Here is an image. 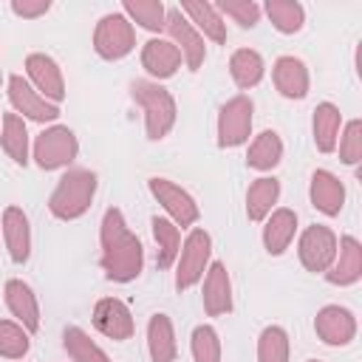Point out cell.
Instances as JSON below:
<instances>
[{
	"label": "cell",
	"instance_id": "cell-1",
	"mask_svg": "<svg viewBox=\"0 0 362 362\" xmlns=\"http://www.w3.org/2000/svg\"><path fill=\"white\" fill-rule=\"evenodd\" d=\"M99 238H102V269L107 280H116V283L136 280L141 274L144 249H141V240L127 229L119 209L105 212Z\"/></svg>",
	"mask_w": 362,
	"mask_h": 362
},
{
	"label": "cell",
	"instance_id": "cell-2",
	"mask_svg": "<svg viewBox=\"0 0 362 362\" xmlns=\"http://www.w3.org/2000/svg\"><path fill=\"white\" fill-rule=\"evenodd\" d=\"M133 99L141 105L144 110V127H147V139L158 141L164 139L173 124H175V102L170 96L167 88H161L158 82H147V79H136L130 85Z\"/></svg>",
	"mask_w": 362,
	"mask_h": 362
},
{
	"label": "cell",
	"instance_id": "cell-3",
	"mask_svg": "<svg viewBox=\"0 0 362 362\" xmlns=\"http://www.w3.org/2000/svg\"><path fill=\"white\" fill-rule=\"evenodd\" d=\"M93 192H96V175L90 170H71L59 178V184L48 201V209L59 221H74L88 212Z\"/></svg>",
	"mask_w": 362,
	"mask_h": 362
},
{
	"label": "cell",
	"instance_id": "cell-4",
	"mask_svg": "<svg viewBox=\"0 0 362 362\" xmlns=\"http://www.w3.org/2000/svg\"><path fill=\"white\" fill-rule=\"evenodd\" d=\"M136 45V34L133 25L127 23V17L122 14H105L93 31V48L102 59H122L133 51Z\"/></svg>",
	"mask_w": 362,
	"mask_h": 362
},
{
	"label": "cell",
	"instance_id": "cell-5",
	"mask_svg": "<svg viewBox=\"0 0 362 362\" xmlns=\"http://www.w3.org/2000/svg\"><path fill=\"white\" fill-rule=\"evenodd\" d=\"M76 153H79L76 136L62 124L42 130L34 141V158L42 170H57V167L71 164L76 158Z\"/></svg>",
	"mask_w": 362,
	"mask_h": 362
},
{
	"label": "cell",
	"instance_id": "cell-6",
	"mask_svg": "<svg viewBox=\"0 0 362 362\" xmlns=\"http://www.w3.org/2000/svg\"><path fill=\"white\" fill-rule=\"evenodd\" d=\"M209 252H212L209 235H206L204 229H192V232L187 235V240H184L181 260H178V272H175V288H178V291H187L189 286H195V283L204 277Z\"/></svg>",
	"mask_w": 362,
	"mask_h": 362
},
{
	"label": "cell",
	"instance_id": "cell-7",
	"mask_svg": "<svg viewBox=\"0 0 362 362\" xmlns=\"http://www.w3.org/2000/svg\"><path fill=\"white\" fill-rule=\"evenodd\" d=\"M249 130H252V99L232 96L218 113V144L238 147L249 139Z\"/></svg>",
	"mask_w": 362,
	"mask_h": 362
},
{
	"label": "cell",
	"instance_id": "cell-8",
	"mask_svg": "<svg viewBox=\"0 0 362 362\" xmlns=\"http://www.w3.org/2000/svg\"><path fill=\"white\" fill-rule=\"evenodd\" d=\"M337 257V235L328 226H308L300 238V263L308 272H328Z\"/></svg>",
	"mask_w": 362,
	"mask_h": 362
},
{
	"label": "cell",
	"instance_id": "cell-9",
	"mask_svg": "<svg viewBox=\"0 0 362 362\" xmlns=\"http://www.w3.org/2000/svg\"><path fill=\"white\" fill-rule=\"evenodd\" d=\"M164 28L170 31L173 45H175L178 54L184 57L187 68H189V71H198L201 62H204V57H206V45H204L201 34L192 28V23H187L178 8H170L167 17H164Z\"/></svg>",
	"mask_w": 362,
	"mask_h": 362
},
{
	"label": "cell",
	"instance_id": "cell-10",
	"mask_svg": "<svg viewBox=\"0 0 362 362\" xmlns=\"http://www.w3.org/2000/svg\"><path fill=\"white\" fill-rule=\"evenodd\" d=\"M150 192L156 195V201L173 215V221L175 223H181V226H192L195 221H198V204L192 201V195L189 192H184L181 187H175L173 181H167V178H150Z\"/></svg>",
	"mask_w": 362,
	"mask_h": 362
},
{
	"label": "cell",
	"instance_id": "cell-11",
	"mask_svg": "<svg viewBox=\"0 0 362 362\" xmlns=\"http://www.w3.org/2000/svg\"><path fill=\"white\" fill-rule=\"evenodd\" d=\"M8 99H11L17 113H23V116H28L34 122H54L59 116V107L54 102L42 99L20 74H14L8 79Z\"/></svg>",
	"mask_w": 362,
	"mask_h": 362
},
{
	"label": "cell",
	"instance_id": "cell-12",
	"mask_svg": "<svg viewBox=\"0 0 362 362\" xmlns=\"http://www.w3.org/2000/svg\"><path fill=\"white\" fill-rule=\"evenodd\" d=\"M93 325H96L105 337H110V339H116V342L130 339L133 331H136L127 305H124L122 300H116V297H105V300L96 303V308H93Z\"/></svg>",
	"mask_w": 362,
	"mask_h": 362
},
{
	"label": "cell",
	"instance_id": "cell-13",
	"mask_svg": "<svg viewBox=\"0 0 362 362\" xmlns=\"http://www.w3.org/2000/svg\"><path fill=\"white\" fill-rule=\"evenodd\" d=\"M25 71L34 82V88L40 90L42 99L48 102H62L65 99V82H62V71L57 68V62L45 54H28L25 59Z\"/></svg>",
	"mask_w": 362,
	"mask_h": 362
},
{
	"label": "cell",
	"instance_id": "cell-14",
	"mask_svg": "<svg viewBox=\"0 0 362 362\" xmlns=\"http://www.w3.org/2000/svg\"><path fill=\"white\" fill-rule=\"evenodd\" d=\"M314 331L325 345H348L356 334V320L348 308L325 305L314 320Z\"/></svg>",
	"mask_w": 362,
	"mask_h": 362
},
{
	"label": "cell",
	"instance_id": "cell-15",
	"mask_svg": "<svg viewBox=\"0 0 362 362\" xmlns=\"http://www.w3.org/2000/svg\"><path fill=\"white\" fill-rule=\"evenodd\" d=\"M3 235H6V246L14 263H25L31 255V229H28V218L20 206H6L3 212Z\"/></svg>",
	"mask_w": 362,
	"mask_h": 362
},
{
	"label": "cell",
	"instance_id": "cell-16",
	"mask_svg": "<svg viewBox=\"0 0 362 362\" xmlns=\"http://www.w3.org/2000/svg\"><path fill=\"white\" fill-rule=\"evenodd\" d=\"M325 277L334 286H351L362 277V246L356 238L345 235L339 240V257L337 263H331V272H325Z\"/></svg>",
	"mask_w": 362,
	"mask_h": 362
},
{
	"label": "cell",
	"instance_id": "cell-17",
	"mask_svg": "<svg viewBox=\"0 0 362 362\" xmlns=\"http://www.w3.org/2000/svg\"><path fill=\"white\" fill-rule=\"evenodd\" d=\"M204 308L209 317L226 314L232 308V283L223 263H212L204 280Z\"/></svg>",
	"mask_w": 362,
	"mask_h": 362
},
{
	"label": "cell",
	"instance_id": "cell-18",
	"mask_svg": "<svg viewBox=\"0 0 362 362\" xmlns=\"http://www.w3.org/2000/svg\"><path fill=\"white\" fill-rule=\"evenodd\" d=\"M6 305L23 322V328L28 334H34L40 328V305H37V297H34V291L23 280H8L6 283Z\"/></svg>",
	"mask_w": 362,
	"mask_h": 362
},
{
	"label": "cell",
	"instance_id": "cell-19",
	"mask_svg": "<svg viewBox=\"0 0 362 362\" xmlns=\"http://www.w3.org/2000/svg\"><path fill=\"white\" fill-rule=\"evenodd\" d=\"M311 204L322 212V215H339L342 204H345V187L337 175H331L328 170H317L311 175Z\"/></svg>",
	"mask_w": 362,
	"mask_h": 362
},
{
	"label": "cell",
	"instance_id": "cell-20",
	"mask_svg": "<svg viewBox=\"0 0 362 362\" xmlns=\"http://www.w3.org/2000/svg\"><path fill=\"white\" fill-rule=\"evenodd\" d=\"M141 65H144V71L153 74L156 79H167V76H173V74L178 71L181 54H178V48H175L173 42H167V40H150V42H144V48H141Z\"/></svg>",
	"mask_w": 362,
	"mask_h": 362
},
{
	"label": "cell",
	"instance_id": "cell-21",
	"mask_svg": "<svg viewBox=\"0 0 362 362\" xmlns=\"http://www.w3.org/2000/svg\"><path fill=\"white\" fill-rule=\"evenodd\" d=\"M274 85L286 99H303L308 93V71L294 57H280L274 62Z\"/></svg>",
	"mask_w": 362,
	"mask_h": 362
},
{
	"label": "cell",
	"instance_id": "cell-22",
	"mask_svg": "<svg viewBox=\"0 0 362 362\" xmlns=\"http://www.w3.org/2000/svg\"><path fill=\"white\" fill-rule=\"evenodd\" d=\"M297 229V215L291 209H274L272 218L263 226V243L269 255H283L294 238Z\"/></svg>",
	"mask_w": 362,
	"mask_h": 362
},
{
	"label": "cell",
	"instance_id": "cell-23",
	"mask_svg": "<svg viewBox=\"0 0 362 362\" xmlns=\"http://www.w3.org/2000/svg\"><path fill=\"white\" fill-rule=\"evenodd\" d=\"M147 348H150V359L153 362H173L175 359V334H173V322H170L167 314L150 317Z\"/></svg>",
	"mask_w": 362,
	"mask_h": 362
},
{
	"label": "cell",
	"instance_id": "cell-24",
	"mask_svg": "<svg viewBox=\"0 0 362 362\" xmlns=\"http://www.w3.org/2000/svg\"><path fill=\"white\" fill-rule=\"evenodd\" d=\"M339 122H342V113L337 105H331V102L317 105V110H314V144L320 153H334Z\"/></svg>",
	"mask_w": 362,
	"mask_h": 362
},
{
	"label": "cell",
	"instance_id": "cell-25",
	"mask_svg": "<svg viewBox=\"0 0 362 362\" xmlns=\"http://www.w3.org/2000/svg\"><path fill=\"white\" fill-rule=\"evenodd\" d=\"M277 195H280V181L277 178H257L246 192V215H249V221H263L272 212Z\"/></svg>",
	"mask_w": 362,
	"mask_h": 362
},
{
	"label": "cell",
	"instance_id": "cell-26",
	"mask_svg": "<svg viewBox=\"0 0 362 362\" xmlns=\"http://www.w3.org/2000/svg\"><path fill=\"white\" fill-rule=\"evenodd\" d=\"M3 150L8 153V158H14L17 164H28V130H25V122L17 116V113H6L3 116Z\"/></svg>",
	"mask_w": 362,
	"mask_h": 362
},
{
	"label": "cell",
	"instance_id": "cell-27",
	"mask_svg": "<svg viewBox=\"0 0 362 362\" xmlns=\"http://www.w3.org/2000/svg\"><path fill=\"white\" fill-rule=\"evenodd\" d=\"M229 74L238 88H255L263 79V59L252 48H240L229 59Z\"/></svg>",
	"mask_w": 362,
	"mask_h": 362
},
{
	"label": "cell",
	"instance_id": "cell-28",
	"mask_svg": "<svg viewBox=\"0 0 362 362\" xmlns=\"http://www.w3.org/2000/svg\"><path fill=\"white\" fill-rule=\"evenodd\" d=\"M280 158H283V141H280V136L274 130H263L252 141L249 156H246L249 167H255V170H272V167L280 164Z\"/></svg>",
	"mask_w": 362,
	"mask_h": 362
},
{
	"label": "cell",
	"instance_id": "cell-29",
	"mask_svg": "<svg viewBox=\"0 0 362 362\" xmlns=\"http://www.w3.org/2000/svg\"><path fill=\"white\" fill-rule=\"evenodd\" d=\"M178 11H187L192 17V23L212 40V42H226V23L221 20V14L215 11V6L209 3H181Z\"/></svg>",
	"mask_w": 362,
	"mask_h": 362
},
{
	"label": "cell",
	"instance_id": "cell-30",
	"mask_svg": "<svg viewBox=\"0 0 362 362\" xmlns=\"http://www.w3.org/2000/svg\"><path fill=\"white\" fill-rule=\"evenodd\" d=\"M153 238L158 243V257H156V266L158 269H170L175 255H178V246H181V235H178V226L170 223L167 218H153Z\"/></svg>",
	"mask_w": 362,
	"mask_h": 362
},
{
	"label": "cell",
	"instance_id": "cell-31",
	"mask_svg": "<svg viewBox=\"0 0 362 362\" xmlns=\"http://www.w3.org/2000/svg\"><path fill=\"white\" fill-rule=\"evenodd\" d=\"M62 339H65V351H68V356H71L74 362H110L107 354H105L82 328H74V325L65 328Z\"/></svg>",
	"mask_w": 362,
	"mask_h": 362
},
{
	"label": "cell",
	"instance_id": "cell-32",
	"mask_svg": "<svg viewBox=\"0 0 362 362\" xmlns=\"http://www.w3.org/2000/svg\"><path fill=\"white\" fill-rule=\"evenodd\" d=\"M266 14L272 17L274 28L283 31V34L300 31V28H303V20H305L303 6L294 3V0H269V3H266Z\"/></svg>",
	"mask_w": 362,
	"mask_h": 362
},
{
	"label": "cell",
	"instance_id": "cell-33",
	"mask_svg": "<svg viewBox=\"0 0 362 362\" xmlns=\"http://www.w3.org/2000/svg\"><path fill=\"white\" fill-rule=\"evenodd\" d=\"M257 362H288V337L283 328H263L257 339Z\"/></svg>",
	"mask_w": 362,
	"mask_h": 362
},
{
	"label": "cell",
	"instance_id": "cell-34",
	"mask_svg": "<svg viewBox=\"0 0 362 362\" xmlns=\"http://www.w3.org/2000/svg\"><path fill=\"white\" fill-rule=\"evenodd\" d=\"M124 11H127L141 28H147V31L164 28L167 11H164L161 0H124Z\"/></svg>",
	"mask_w": 362,
	"mask_h": 362
},
{
	"label": "cell",
	"instance_id": "cell-35",
	"mask_svg": "<svg viewBox=\"0 0 362 362\" xmlns=\"http://www.w3.org/2000/svg\"><path fill=\"white\" fill-rule=\"evenodd\" d=\"M28 351V331L17 322L0 320V356L8 359H20Z\"/></svg>",
	"mask_w": 362,
	"mask_h": 362
},
{
	"label": "cell",
	"instance_id": "cell-36",
	"mask_svg": "<svg viewBox=\"0 0 362 362\" xmlns=\"http://www.w3.org/2000/svg\"><path fill=\"white\" fill-rule=\"evenodd\" d=\"M192 356L195 362H221V339L212 325H198L192 331Z\"/></svg>",
	"mask_w": 362,
	"mask_h": 362
},
{
	"label": "cell",
	"instance_id": "cell-37",
	"mask_svg": "<svg viewBox=\"0 0 362 362\" xmlns=\"http://www.w3.org/2000/svg\"><path fill=\"white\" fill-rule=\"evenodd\" d=\"M221 11L229 14L240 28H252L257 23V17H260V6L252 3V0H223Z\"/></svg>",
	"mask_w": 362,
	"mask_h": 362
},
{
	"label": "cell",
	"instance_id": "cell-38",
	"mask_svg": "<svg viewBox=\"0 0 362 362\" xmlns=\"http://www.w3.org/2000/svg\"><path fill=\"white\" fill-rule=\"evenodd\" d=\"M339 158L345 164H356L362 158V122L359 119L348 122L345 136H342V144H339Z\"/></svg>",
	"mask_w": 362,
	"mask_h": 362
},
{
	"label": "cell",
	"instance_id": "cell-39",
	"mask_svg": "<svg viewBox=\"0 0 362 362\" xmlns=\"http://www.w3.org/2000/svg\"><path fill=\"white\" fill-rule=\"evenodd\" d=\"M48 8H51L48 0H14V3H11V11H14L17 17H40V14H45Z\"/></svg>",
	"mask_w": 362,
	"mask_h": 362
},
{
	"label": "cell",
	"instance_id": "cell-40",
	"mask_svg": "<svg viewBox=\"0 0 362 362\" xmlns=\"http://www.w3.org/2000/svg\"><path fill=\"white\" fill-rule=\"evenodd\" d=\"M0 79H3V74H0Z\"/></svg>",
	"mask_w": 362,
	"mask_h": 362
},
{
	"label": "cell",
	"instance_id": "cell-41",
	"mask_svg": "<svg viewBox=\"0 0 362 362\" xmlns=\"http://www.w3.org/2000/svg\"><path fill=\"white\" fill-rule=\"evenodd\" d=\"M311 362H317V359H311Z\"/></svg>",
	"mask_w": 362,
	"mask_h": 362
}]
</instances>
